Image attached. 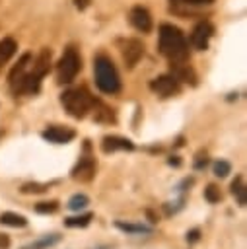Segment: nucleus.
I'll return each mask as SVG.
<instances>
[{
    "mask_svg": "<svg viewBox=\"0 0 247 249\" xmlns=\"http://www.w3.org/2000/svg\"><path fill=\"white\" fill-rule=\"evenodd\" d=\"M97 249H111V247H109V245H105V247H97Z\"/></svg>",
    "mask_w": 247,
    "mask_h": 249,
    "instance_id": "34",
    "label": "nucleus"
},
{
    "mask_svg": "<svg viewBox=\"0 0 247 249\" xmlns=\"http://www.w3.org/2000/svg\"><path fill=\"white\" fill-rule=\"evenodd\" d=\"M60 103L64 107V111L74 117V119H84L88 115V111L97 103L84 88H74V89H68L60 95Z\"/></svg>",
    "mask_w": 247,
    "mask_h": 249,
    "instance_id": "3",
    "label": "nucleus"
},
{
    "mask_svg": "<svg viewBox=\"0 0 247 249\" xmlns=\"http://www.w3.org/2000/svg\"><path fill=\"white\" fill-rule=\"evenodd\" d=\"M159 51L171 62H185L189 56V45L183 31L171 23L159 27Z\"/></svg>",
    "mask_w": 247,
    "mask_h": 249,
    "instance_id": "1",
    "label": "nucleus"
},
{
    "mask_svg": "<svg viewBox=\"0 0 247 249\" xmlns=\"http://www.w3.org/2000/svg\"><path fill=\"white\" fill-rule=\"evenodd\" d=\"M167 163H169L171 167H179V165H181V158H179V156H169Z\"/></svg>",
    "mask_w": 247,
    "mask_h": 249,
    "instance_id": "31",
    "label": "nucleus"
},
{
    "mask_svg": "<svg viewBox=\"0 0 247 249\" xmlns=\"http://www.w3.org/2000/svg\"><path fill=\"white\" fill-rule=\"evenodd\" d=\"M208 152L206 150H200V152H196V156H194V160H193V169L194 171H204L206 169V165H208Z\"/></svg>",
    "mask_w": 247,
    "mask_h": 249,
    "instance_id": "26",
    "label": "nucleus"
},
{
    "mask_svg": "<svg viewBox=\"0 0 247 249\" xmlns=\"http://www.w3.org/2000/svg\"><path fill=\"white\" fill-rule=\"evenodd\" d=\"M29 62H31V54H29V53H25V54H23V56L18 60V64H16V66L10 70L8 82H10V84H12V82H16V80H18V78H19V76L25 72V68H27V64H29Z\"/></svg>",
    "mask_w": 247,
    "mask_h": 249,
    "instance_id": "19",
    "label": "nucleus"
},
{
    "mask_svg": "<svg viewBox=\"0 0 247 249\" xmlns=\"http://www.w3.org/2000/svg\"><path fill=\"white\" fill-rule=\"evenodd\" d=\"M214 33V27L208 23V21H200L194 29H193V47L198 49V51H206L208 49V43H210V37Z\"/></svg>",
    "mask_w": 247,
    "mask_h": 249,
    "instance_id": "10",
    "label": "nucleus"
},
{
    "mask_svg": "<svg viewBox=\"0 0 247 249\" xmlns=\"http://www.w3.org/2000/svg\"><path fill=\"white\" fill-rule=\"evenodd\" d=\"M185 208V196H179L175 200H169L163 204V214L165 216H175L177 212H181Z\"/></svg>",
    "mask_w": 247,
    "mask_h": 249,
    "instance_id": "23",
    "label": "nucleus"
},
{
    "mask_svg": "<svg viewBox=\"0 0 247 249\" xmlns=\"http://www.w3.org/2000/svg\"><path fill=\"white\" fill-rule=\"evenodd\" d=\"M229 191L237 202V206H245L247 204V191H245V183H243V175H235V179L229 185Z\"/></svg>",
    "mask_w": 247,
    "mask_h": 249,
    "instance_id": "13",
    "label": "nucleus"
},
{
    "mask_svg": "<svg viewBox=\"0 0 247 249\" xmlns=\"http://www.w3.org/2000/svg\"><path fill=\"white\" fill-rule=\"evenodd\" d=\"M49 183H37V181H29V183H23L19 187V193L23 195H41L45 191H49Z\"/></svg>",
    "mask_w": 247,
    "mask_h": 249,
    "instance_id": "21",
    "label": "nucleus"
},
{
    "mask_svg": "<svg viewBox=\"0 0 247 249\" xmlns=\"http://www.w3.org/2000/svg\"><path fill=\"white\" fill-rule=\"evenodd\" d=\"M41 138L51 144H68L76 138V130L66 128V126H49L41 132Z\"/></svg>",
    "mask_w": 247,
    "mask_h": 249,
    "instance_id": "8",
    "label": "nucleus"
},
{
    "mask_svg": "<svg viewBox=\"0 0 247 249\" xmlns=\"http://www.w3.org/2000/svg\"><path fill=\"white\" fill-rule=\"evenodd\" d=\"M150 89L154 93L161 95V97H171V95L181 91V86H179V80L173 74H161V76H158L150 82Z\"/></svg>",
    "mask_w": 247,
    "mask_h": 249,
    "instance_id": "5",
    "label": "nucleus"
},
{
    "mask_svg": "<svg viewBox=\"0 0 247 249\" xmlns=\"http://www.w3.org/2000/svg\"><path fill=\"white\" fill-rule=\"evenodd\" d=\"M0 224L8 226V228H25L27 218L23 214H18V212H2L0 214Z\"/></svg>",
    "mask_w": 247,
    "mask_h": 249,
    "instance_id": "15",
    "label": "nucleus"
},
{
    "mask_svg": "<svg viewBox=\"0 0 247 249\" xmlns=\"http://www.w3.org/2000/svg\"><path fill=\"white\" fill-rule=\"evenodd\" d=\"M95 169H97L95 160H93L89 154H86V156H82V158L78 160V163L72 167L70 177H72L74 181H80V183H89V181H93V177H95Z\"/></svg>",
    "mask_w": 247,
    "mask_h": 249,
    "instance_id": "6",
    "label": "nucleus"
},
{
    "mask_svg": "<svg viewBox=\"0 0 247 249\" xmlns=\"http://www.w3.org/2000/svg\"><path fill=\"white\" fill-rule=\"evenodd\" d=\"M115 228L124 231L126 235H150L154 230L146 224H134V222H123V220H117L115 222Z\"/></svg>",
    "mask_w": 247,
    "mask_h": 249,
    "instance_id": "12",
    "label": "nucleus"
},
{
    "mask_svg": "<svg viewBox=\"0 0 247 249\" xmlns=\"http://www.w3.org/2000/svg\"><path fill=\"white\" fill-rule=\"evenodd\" d=\"M212 173H214L216 177L224 179V177H228V175L231 173V163H229L228 160H216V161L212 163Z\"/></svg>",
    "mask_w": 247,
    "mask_h": 249,
    "instance_id": "22",
    "label": "nucleus"
},
{
    "mask_svg": "<svg viewBox=\"0 0 247 249\" xmlns=\"http://www.w3.org/2000/svg\"><path fill=\"white\" fill-rule=\"evenodd\" d=\"M101 150H103V154L132 152V150H134V142L128 140V138H124V136L111 134V136H103V140H101Z\"/></svg>",
    "mask_w": 247,
    "mask_h": 249,
    "instance_id": "9",
    "label": "nucleus"
},
{
    "mask_svg": "<svg viewBox=\"0 0 247 249\" xmlns=\"http://www.w3.org/2000/svg\"><path fill=\"white\" fill-rule=\"evenodd\" d=\"M76 6L78 8H86L88 6V0H76Z\"/></svg>",
    "mask_w": 247,
    "mask_h": 249,
    "instance_id": "33",
    "label": "nucleus"
},
{
    "mask_svg": "<svg viewBox=\"0 0 247 249\" xmlns=\"http://www.w3.org/2000/svg\"><path fill=\"white\" fill-rule=\"evenodd\" d=\"M93 74H95V84H97L99 91L113 95V93H117L121 89L119 72H117V68H115L111 58H107L103 54L95 56V60H93Z\"/></svg>",
    "mask_w": 247,
    "mask_h": 249,
    "instance_id": "2",
    "label": "nucleus"
},
{
    "mask_svg": "<svg viewBox=\"0 0 247 249\" xmlns=\"http://www.w3.org/2000/svg\"><path fill=\"white\" fill-rule=\"evenodd\" d=\"M16 49H18V45H16L14 39H10V37L2 39V41H0V64L8 62V60L16 54Z\"/></svg>",
    "mask_w": 247,
    "mask_h": 249,
    "instance_id": "18",
    "label": "nucleus"
},
{
    "mask_svg": "<svg viewBox=\"0 0 247 249\" xmlns=\"http://www.w3.org/2000/svg\"><path fill=\"white\" fill-rule=\"evenodd\" d=\"M121 54L123 60L126 64V68H134L138 64V60L144 56V45L138 39H126L121 47Z\"/></svg>",
    "mask_w": 247,
    "mask_h": 249,
    "instance_id": "7",
    "label": "nucleus"
},
{
    "mask_svg": "<svg viewBox=\"0 0 247 249\" xmlns=\"http://www.w3.org/2000/svg\"><path fill=\"white\" fill-rule=\"evenodd\" d=\"M88 204H89V196L84 195V193H76V195H72V196L68 198V204H66V206H68L72 212H80V210H84Z\"/></svg>",
    "mask_w": 247,
    "mask_h": 249,
    "instance_id": "20",
    "label": "nucleus"
},
{
    "mask_svg": "<svg viewBox=\"0 0 247 249\" xmlns=\"http://www.w3.org/2000/svg\"><path fill=\"white\" fill-rule=\"evenodd\" d=\"M175 4H191V6H202V4H210L212 0H171Z\"/></svg>",
    "mask_w": 247,
    "mask_h": 249,
    "instance_id": "29",
    "label": "nucleus"
},
{
    "mask_svg": "<svg viewBox=\"0 0 247 249\" xmlns=\"http://www.w3.org/2000/svg\"><path fill=\"white\" fill-rule=\"evenodd\" d=\"M49 70H51V51L49 49H43L41 54L37 56L35 64H33V72H37L43 78L45 74H49Z\"/></svg>",
    "mask_w": 247,
    "mask_h": 249,
    "instance_id": "17",
    "label": "nucleus"
},
{
    "mask_svg": "<svg viewBox=\"0 0 247 249\" xmlns=\"http://www.w3.org/2000/svg\"><path fill=\"white\" fill-rule=\"evenodd\" d=\"M185 239H187V243H189V245H194L196 241H200V230H198V228L189 230V231L185 233Z\"/></svg>",
    "mask_w": 247,
    "mask_h": 249,
    "instance_id": "27",
    "label": "nucleus"
},
{
    "mask_svg": "<svg viewBox=\"0 0 247 249\" xmlns=\"http://www.w3.org/2000/svg\"><path fill=\"white\" fill-rule=\"evenodd\" d=\"M58 200H43L35 204V212L37 214H54L58 210Z\"/></svg>",
    "mask_w": 247,
    "mask_h": 249,
    "instance_id": "25",
    "label": "nucleus"
},
{
    "mask_svg": "<svg viewBox=\"0 0 247 249\" xmlns=\"http://www.w3.org/2000/svg\"><path fill=\"white\" fill-rule=\"evenodd\" d=\"M193 185H194V179H193V177H185V179H183V181H181V183L175 187V191L183 195V193H185V191H189Z\"/></svg>",
    "mask_w": 247,
    "mask_h": 249,
    "instance_id": "28",
    "label": "nucleus"
},
{
    "mask_svg": "<svg viewBox=\"0 0 247 249\" xmlns=\"http://www.w3.org/2000/svg\"><path fill=\"white\" fill-rule=\"evenodd\" d=\"M204 200H206L208 204H218V202L222 200V193H220V187H216L214 183L206 185V189H204Z\"/></svg>",
    "mask_w": 247,
    "mask_h": 249,
    "instance_id": "24",
    "label": "nucleus"
},
{
    "mask_svg": "<svg viewBox=\"0 0 247 249\" xmlns=\"http://www.w3.org/2000/svg\"><path fill=\"white\" fill-rule=\"evenodd\" d=\"M82 68V60H80V54L76 53V49L68 47L64 51V54L60 56L58 64H56V78H58V84H70L78 72Z\"/></svg>",
    "mask_w": 247,
    "mask_h": 249,
    "instance_id": "4",
    "label": "nucleus"
},
{
    "mask_svg": "<svg viewBox=\"0 0 247 249\" xmlns=\"http://www.w3.org/2000/svg\"><path fill=\"white\" fill-rule=\"evenodd\" d=\"M10 247V237L6 233H0V249H8Z\"/></svg>",
    "mask_w": 247,
    "mask_h": 249,
    "instance_id": "30",
    "label": "nucleus"
},
{
    "mask_svg": "<svg viewBox=\"0 0 247 249\" xmlns=\"http://www.w3.org/2000/svg\"><path fill=\"white\" fill-rule=\"evenodd\" d=\"M93 220V212H78V216H68L64 218V226L66 228H88Z\"/></svg>",
    "mask_w": 247,
    "mask_h": 249,
    "instance_id": "16",
    "label": "nucleus"
},
{
    "mask_svg": "<svg viewBox=\"0 0 247 249\" xmlns=\"http://www.w3.org/2000/svg\"><path fill=\"white\" fill-rule=\"evenodd\" d=\"M146 216H148V220H150V224H156V222H158V214H154V212H152L150 208L146 210Z\"/></svg>",
    "mask_w": 247,
    "mask_h": 249,
    "instance_id": "32",
    "label": "nucleus"
},
{
    "mask_svg": "<svg viewBox=\"0 0 247 249\" xmlns=\"http://www.w3.org/2000/svg\"><path fill=\"white\" fill-rule=\"evenodd\" d=\"M130 23H132L138 31H142V33H148V31L152 29V18H150L148 10L142 8V6H134V8L130 10Z\"/></svg>",
    "mask_w": 247,
    "mask_h": 249,
    "instance_id": "11",
    "label": "nucleus"
},
{
    "mask_svg": "<svg viewBox=\"0 0 247 249\" xmlns=\"http://www.w3.org/2000/svg\"><path fill=\"white\" fill-rule=\"evenodd\" d=\"M60 239H62V235H58V233H47V235H41L39 239L27 243V245H23L21 249H51V247H54Z\"/></svg>",
    "mask_w": 247,
    "mask_h": 249,
    "instance_id": "14",
    "label": "nucleus"
}]
</instances>
